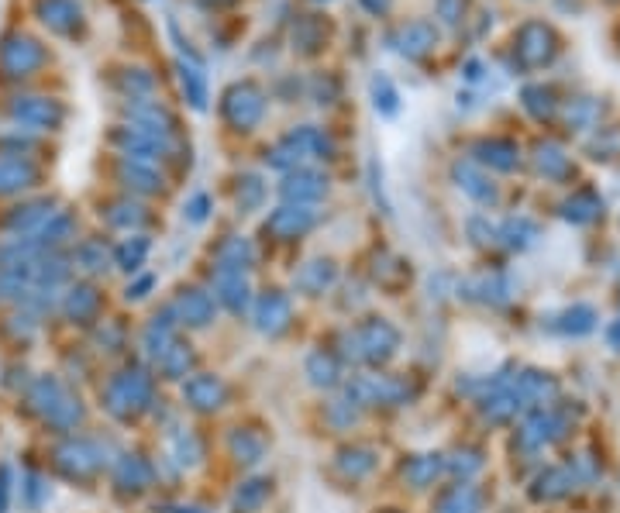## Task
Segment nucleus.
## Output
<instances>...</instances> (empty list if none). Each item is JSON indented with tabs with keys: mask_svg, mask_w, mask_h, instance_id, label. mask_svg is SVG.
I'll list each match as a JSON object with an SVG mask.
<instances>
[{
	"mask_svg": "<svg viewBox=\"0 0 620 513\" xmlns=\"http://www.w3.org/2000/svg\"><path fill=\"white\" fill-rule=\"evenodd\" d=\"M441 472V458L438 455H414L403 465V479L414 489H424L434 483V476Z\"/></svg>",
	"mask_w": 620,
	"mask_h": 513,
	"instance_id": "39",
	"label": "nucleus"
},
{
	"mask_svg": "<svg viewBox=\"0 0 620 513\" xmlns=\"http://www.w3.org/2000/svg\"><path fill=\"white\" fill-rule=\"evenodd\" d=\"M35 18L42 21L52 35L62 38H76L87 25L83 18V7L76 0H35Z\"/></svg>",
	"mask_w": 620,
	"mask_h": 513,
	"instance_id": "14",
	"label": "nucleus"
},
{
	"mask_svg": "<svg viewBox=\"0 0 620 513\" xmlns=\"http://www.w3.org/2000/svg\"><path fill=\"white\" fill-rule=\"evenodd\" d=\"M324 193H328V176L317 173V169H310V166L290 169V173L283 176V183H279V197H283V204L314 207Z\"/></svg>",
	"mask_w": 620,
	"mask_h": 513,
	"instance_id": "15",
	"label": "nucleus"
},
{
	"mask_svg": "<svg viewBox=\"0 0 620 513\" xmlns=\"http://www.w3.org/2000/svg\"><path fill=\"white\" fill-rule=\"evenodd\" d=\"M369 97H372V107H376V114H383V118H397L400 90L393 87V80L386 73H376L369 80Z\"/></svg>",
	"mask_w": 620,
	"mask_h": 513,
	"instance_id": "34",
	"label": "nucleus"
},
{
	"mask_svg": "<svg viewBox=\"0 0 620 513\" xmlns=\"http://www.w3.org/2000/svg\"><path fill=\"white\" fill-rule=\"evenodd\" d=\"M183 400L190 403L200 414H214V410L224 407L228 400V386H224L221 376H211V372H200V376H190L183 383Z\"/></svg>",
	"mask_w": 620,
	"mask_h": 513,
	"instance_id": "19",
	"label": "nucleus"
},
{
	"mask_svg": "<svg viewBox=\"0 0 620 513\" xmlns=\"http://www.w3.org/2000/svg\"><path fill=\"white\" fill-rule=\"evenodd\" d=\"M104 462H107L104 448H100L97 441H87V438L62 441V445L56 448V469L66 479H76V483L93 479L100 469H104Z\"/></svg>",
	"mask_w": 620,
	"mask_h": 513,
	"instance_id": "9",
	"label": "nucleus"
},
{
	"mask_svg": "<svg viewBox=\"0 0 620 513\" xmlns=\"http://www.w3.org/2000/svg\"><path fill=\"white\" fill-rule=\"evenodd\" d=\"M111 259H114V255L107 252L104 242H83L80 248H76V255H73V262L83 272H104L107 266H111Z\"/></svg>",
	"mask_w": 620,
	"mask_h": 513,
	"instance_id": "43",
	"label": "nucleus"
},
{
	"mask_svg": "<svg viewBox=\"0 0 620 513\" xmlns=\"http://www.w3.org/2000/svg\"><path fill=\"white\" fill-rule=\"evenodd\" d=\"M338 279V266L331 259H314L307 266H300L297 272V290L310 293V297H321L324 290H331Z\"/></svg>",
	"mask_w": 620,
	"mask_h": 513,
	"instance_id": "28",
	"label": "nucleus"
},
{
	"mask_svg": "<svg viewBox=\"0 0 620 513\" xmlns=\"http://www.w3.org/2000/svg\"><path fill=\"white\" fill-rule=\"evenodd\" d=\"M524 107H527V111H531L538 121L552 118V111H555L552 90H545V87H527V90H524Z\"/></svg>",
	"mask_w": 620,
	"mask_h": 513,
	"instance_id": "48",
	"label": "nucleus"
},
{
	"mask_svg": "<svg viewBox=\"0 0 620 513\" xmlns=\"http://www.w3.org/2000/svg\"><path fill=\"white\" fill-rule=\"evenodd\" d=\"M534 166H538V173L548 176V180H562V176L569 173V155L558 149L555 142H541L538 149H534Z\"/></svg>",
	"mask_w": 620,
	"mask_h": 513,
	"instance_id": "37",
	"label": "nucleus"
},
{
	"mask_svg": "<svg viewBox=\"0 0 620 513\" xmlns=\"http://www.w3.org/2000/svg\"><path fill=\"white\" fill-rule=\"evenodd\" d=\"M359 4L366 7L369 14H376V18H383V14L393 7V0H359Z\"/></svg>",
	"mask_w": 620,
	"mask_h": 513,
	"instance_id": "54",
	"label": "nucleus"
},
{
	"mask_svg": "<svg viewBox=\"0 0 620 513\" xmlns=\"http://www.w3.org/2000/svg\"><path fill=\"white\" fill-rule=\"evenodd\" d=\"M169 35H173L176 45H180V56H176V73H180V87L186 93V100H190L193 111H207V100H211V93H207V66H204V59H200L197 52L190 49V42H183L176 21H169Z\"/></svg>",
	"mask_w": 620,
	"mask_h": 513,
	"instance_id": "7",
	"label": "nucleus"
},
{
	"mask_svg": "<svg viewBox=\"0 0 620 513\" xmlns=\"http://www.w3.org/2000/svg\"><path fill=\"white\" fill-rule=\"evenodd\" d=\"M314 4H324V0H314Z\"/></svg>",
	"mask_w": 620,
	"mask_h": 513,
	"instance_id": "56",
	"label": "nucleus"
},
{
	"mask_svg": "<svg viewBox=\"0 0 620 513\" xmlns=\"http://www.w3.org/2000/svg\"><path fill=\"white\" fill-rule=\"evenodd\" d=\"M149 290H152V276H142V279H138V283H131V286H128V300H142Z\"/></svg>",
	"mask_w": 620,
	"mask_h": 513,
	"instance_id": "53",
	"label": "nucleus"
},
{
	"mask_svg": "<svg viewBox=\"0 0 620 513\" xmlns=\"http://www.w3.org/2000/svg\"><path fill=\"white\" fill-rule=\"evenodd\" d=\"M438 513H479V493L472 486H452L441 493Z\"/></svg>",
	"mask_w": 620,
	"mask_h": 513,
	"instance_id": "42",
	"label": "nucleus"
},
{
	"mask_svg": "<svg viewBox=\"0 0 620 513\" xmlns=\"http://www.w3.org/2000/svg\"><path fill=\"white\" fill-rule=\"evenodd\" d=\"M128 124L135 131H142V135L155 138L159 145H166V149H169V142H173V135H176V118L169 114V107H162L159 100H152V97L131 100L128 104Z\"/></svg>",
	"mask_w": 620,
	"mask_h": 513,
	"instance_id": "12",
	"label": "nucleus"
},
{
	"mask_svg": "<svg viewBox=\"0 0 620 513\" xmlns=\"http://www.w3.org/2000/svg\"><path fill=\"white\" fill-rule=\"evenodd\" d=\"M176 341V317L173 310H162V314H155L149 324H145V334H142V345L145 352L152 355V359H159L162 352H166L169 345Z\"/></svg>",
	"mask_w": 620,
	"mask_h": 513,
	"instance_id": "29",
	"label": "nucleus"
},
{
	"mask_svg": "<svg viewBox=\"0 0 620 513\" xmlns=\"http://www.w3.org/2000/svg\"><path fill=\"white\" fill-rule=\"evenodd\" d=\"M338 469L345 472L348 479H362L376 469V452L372 448H345L338 455Z\"/></svg>",
	"mask_w": 620,
	"mask_h": 513,
	"instance_id": "41",
	"label": "nucleus"
},
{
	"mask_svg": "<svg viewBox=\"0 0 620 513\" xmlns=\"http://www.w3.org/2000/svg\"><path fill=\"white\" fill-rule=\"evenodd\" d=\"M149 248H152V242L145 235L124 238V242L114 248V266H121L124 272H138L145 266V259H149Z\"/></svg>",
	"mask_w": 620,
	"mask_h": 513,
	"instance_id": "36",
	"label": "nucleus"
},
{
	"mask_svg": "<svg viewBox=\"0 0 620 513\" xmlns=\"http://www.w3.org/2000/svg\"><path fill=\"white\" fill-rule=\"evenodd\" d=\"M317 211L307 204H279L273 214L266 217V235H273L276 242H297L307 231H314Z\"/></svg>",
	"mask_w": 620,
	"mask_h": 513,
	"instance_id": "13",
	"label": "nucleus"
},
{
	"mask_svg": "<svg viewBox=\"0 0 620 513\" xmlns=\"http://www.w3.org/2000/svg\"><path fill=\"white\" fill-rule=\"evenodd\" d=\"M341 345H345L348 359L366 362V365H386L400 348V331L393 328L390 321H383V317H372V321L355 324V328L341 338Z\"/></svg>",
	"mask_w": 620,
	"mask_h": 513,
	"instance_id": "3",
	"label": "nucleus"
},
{
	"mask_svg": "<svg viewBox=\"0 0 620 513\" xmlns=\"http://www.w3.org/2000/svg\"><path fill=\"white\" fill-rule=\"evenodd\" d=\"M155 362H159V372L166 379H186L193 369V352H190V345H183V341L176 338Z\"/></svg>",
	"mask_w": 620,
	"mask_h": 513,
	"instance_id": "35",
	"label": "nucleus"
},
{
	"mask_svg": "<svg viewBox=\"0 0 620 513\" xmlns=\"http://www.w3.org/2000/svg\"><path fill=\"white\" fill-rule=\"evenodd\" d=\"M207 211H211V197H207V193H197V197L186 204V217H190L193 224L207 221Z\"/></svg>",
	"mask_w": 620,
	"mask_h": 513,
	"instance_id": "51",
	"label": "nucleus"
},
{
	"mask_svg": "<svg viewBox=\"0 0 620 513\" xmlns=\"http://www.w3.org/2000/svg\"><path fill=\"white\" fill-rule=\"evenodd\" d=\"M228 448L242 465H259L262 455H266V438L255 427H235L228 438Z\"/></svg>",
	"mask_w": 620,
	"mask_h": 513,
	"instance_id": "31",
	"label": "nucleus"
},
{
	"mask_svg": "<svg viewBox=\"0 0 620 513\" xmlns=\"http://www.w3.org/2000/svg\"><path fill=\"white\" fill-rule=\"evenodd\" d=\"M173 455H176V462H180V465H197L200 458H204V448H200L197 434H190V431L176 434V438H173Z\"/></svg>",
	"mask_w": 620,
	"mask_h": 513,
	"instance_id": "47",
	"label": "nucleus"
},
{
	"mask_svg": "<svg viewBox=\"0 0 620 513\" xmlns=\"http://www.w3.org/2000/svg\"><path fill=\"white\" fill-rule=\"evenodd\" d=\"M331 152H335V142H331V138L324 135L321 128H314V124H304V128L286 131V135L279 138L273 149L266 152V162L273 169H283V173H290V169L307 166L310 159H328Z\"/></svg>",
	"mask_w": 620,
	"mask_h": 513,
	"instance_id": "2",
	"label": "nucleus"
},
{
	"mask_svg": "<svg viewBox=\"0 0 620 513\" xmlns=\"http://www.w3.org/2000/svg\"><path fill=\"white\" fill-rule=\"evenodd\" d=\"M390 45L403 59H424V56H431L434 45H438V28H434L431 21H407V25H400L390 35Z\"/></svg>",
	"mask_w": 620,
	"mask_h": 513,
	"instance_id": "17",
	"label": "nucleus"
},
{
	"mask_svg": "<svg viewBox=\"0 0 620 513\" xmlns=\"http://www.w3.org/2000/svg\"><path fill=\"white\" fill-rule=\"evenodd\" d=\"M149 403H152V376L145 369L131 365V369L107 379L104 407L111 417H118V421H135L142 410H149Z\"/></svg>",
	"mask_w": 620,
	"mask_h": 513,
	"instance_id": "4",
	"label": "nucleus"
},
{
	"mask_svg": "<svg viewBox=\"0 0 620 513\" xmlns=\"http://www.w3.org/2000/svg\"><path fill=\"white\" fill-rule=\"evenodd\" d=\"M62 314H66L69 321H76V324H90L93 317L100 314V293L93 290L90 283L69 286L66 297H62Z\"/></svg>",
	"mask_w": 620,
	"mask_h": 513,
	"instance_id": "25",
	"label": "nucleus"
},
{
	"mask_svg": "<svg viewBox=\"0 0 620 513\" xmlns=\"http://www.w3.org/2000/svg\"><path fill=\"white\" fill-rule=\"evenodd\" d=\"M596 211H600V200H596L593 193H576V197L565 204V217H569V221H579V224L593 221Z\"/></svg>",
	"mask_w": 620,
	"mask_h": 513,
	"instance_id": "49",
	"label": "nucleus"
},
{
	"mask_svg": "<svg viewBox=\"0 0 620 513\" xmlns=\"http://www.w3.org/2000/svg\"><path fill=\"white\" fill-rule=\"evenodd\" d=\"M118 180L128 186L131 193H142V197H152V193L162 190V173L159 166H149V162H131L121 159L118 166Z\"/></svg>",
	"mask_w": 620,
	"mask_h": 513,
	"instance_id": "26",
	"label": "nucleus"
},
{
	"mask_svg": "<svg viewBox=\"0 0 620 513\" xmlns=\"http://www.w3.org/2000/svg\"><path fill=\"white\" fill-rule=\"evenodd\" d=\"M114 142H118V149H121V159H131V162H149V166H159V159L166 155V145H159L155 138L135 131L131 124L128 128H121V131H114Z\"/></svg>",
	"mask_w": 620,
	"mask_h": 513,
	"instance_id": "23",
	"label": "nucleus"
},
{
	"mask_svg": "<svg viewBox=\"0 0 620 513\" xmlns=\"http://www.w3.org/2000/svg\"><path fill=\"white\" fill-rule=\"evenodd\" d=\"M414 390H410L403 379H393V376H359L348 383V400L355 403V407H400V403H407Z\"/></svg>",
	"mask_w": 620,
	"mask_h": 513,
	"instance_id": "8",
	"label": "nucleus"
},
{
	"mask_svg": "<svg viewBox=\"0 0 620 513\" xmlns=\"http://www.w3.org/2000/svg\"><path fill=\"white\" fill-rule=\"evenodd\" d=\"M386 513H397V510H386Z\"/></svg>",
	"mask_w": 620,
	"mask_h": 513,
	"instance_id": "57",
	"label": "nucleus"
},
{
	"mask_svg": "<svg viewBox=\"0 0 620 513\" xmlns=\"http://www.w3.org/2000/svg\"><path fill=\"white\" fill-rule=\"evenodd\" d=\"M152 87H155V76L149 73V69L135 66V69H124V73H121V90L131 93V100L149 97Z\"/></svg>",
	"mask_w": 620,
	"mask_h": 513,
	"instance_id": "45",
	"label": "nucleus"
},
{
	"mask_svg": "<svg viewBox=\"0 0 620 513\" xmlns=\"http://www.w3.org/2000/svg\"><path fill=\"white\" fill-rule=\"evenodd\" d=\"M211 279H214V300H221L231 314H245L248 300H252V290H248L245 272L242 269H228V266H214Z\"/></svg>",
	"mask_w": 620,
	"mask_h": 513,
	"instance_id": "21",
	"label": "nucleus"
},
{
	"mask_svg": "<svg viewBox=\"0 0 620 513\" xmlns=\"http://www.w3.org/2000/svg\"><path fill=\"white\" fill-rule=\"evenodd\" d=\"M290 321H293V307H290V297H286V293L269 290L255 300V328H259L262 334L276 338V334H283L286 328H290Z\"/></svg>",
	"mask_w": 620,
	"mask_h": 513,
	"instance_id": "20",
	"label": "nucleus"
},
{
	"mask_svg": "<svg viewBox=\"0 0 620 513\" xmlns=\"http://www.w3.org/2000/svg\"><path fill=\"white\" fill-rule=\"evenodd\" d=\"M11 507V469L0 465V513H7Z\"/></svg>",
	"mask_w": 620,
	"mask_h": 513,
	"instance_id": "52",
	"label": "nucleus"
},
{
	"mask_svg": "<svg viewBox=\"0 0 620 513\" xmlns=\"http://www.w3.org/2000/svg\"><path fill=\"white\" fill-rule=\"evenodd\" d=\"M11 118L31 131H56L66 121V107L62 100L45 97V93H21L11 100Z\"/></svg>",
	"mask_w": 620,
	"mask_h": 513,
	"instance_id": "10",
	"label": "nucleus"
},
{
	"mask_svg": "<svg viewBox=\"0 0 620 513\" xmlns=\"http://www.w3.org/2000/svg\"><path fill=\"white\" fill-rule=\"evenodd\" d=\"M38 166L21 152H4L0 155V197H14L21 190H31L38 183Z\"/></svg>",
	"mask_w": 620,
	"mask_h": 513,
	"instance_id": "22",
	"label": "nucleus"
},
{
	"mask_svg": "<svg viewBox=\"0 0 620 513\" xmlns=\"http://www.w3.org/2000/svg\"><path fill=\"white\" fill-rule=\"evenodd\" d=\"M114 486L121 493H145L152 486V465L138 455H121L114 462Z\"/></svg>",
	"mask_w": 620,
	"mask_h": 513,
	"instance_id": "24",
	"label": "nucleus"
},
{
	"mask_svg": "<svg viewBox=\"0 0 620 513\" xmlns=\"http://www.w3.org/2000/svg\"><path fill=\"white\" fill-rule=\"evenodd\" d=\"M28 400L35 407V414L42 417L52 431H76L83 421V407L76 400V393L62 383L59 376H38L28 390Z\"/></svg>",
	"mask_w": 620,
	"mask_h": 513,
	"instance_id": "1",
	"label": "nucleus"
},
{
	"mask_svg": "<svg viewBox=\"0 0 620 513\" xmlns=\"http://www.w3.org/2000/svg\"><path fill=\"white\" fill-rule=\"evenodd\" d=\"M214 262H217V266H228V269H242V272H248V269L255 266V248H252V242H248V238L231 235V238H224V242L217 245Z\"/></svg>",
	"mask_w": 620,
	"mask_h": 513,
	"instance_id": "32",
	"label": "nucleus"
},
{
	"mask_svg": "<svg viewBox=\"0 0 620 513\" xmlns=\"http://www.w3.org/2000/svg\"><path fill=\"white\" fill-rule=\"evenodd\" d=\"M472 155H476L479 166L500 169V173H510L517 166V145L507 138H483V142L472 145Z\"/></svg>",
	"mask_w": 620,
	"mask_h": 513,
	"instance_id": "27",
	"label": "nucleus"
},
{
	"mask_svg": "<svg viewBox=\"0 0 620 513\" xmlns=\"http://www.w3.org/2000/svg\"><path fill=\"white\" fill-rule=\"evenodd\" d=\"M45 62H49V52L28 31H11V35L0 38V73L11 76V80H28Z\"/></svg>",
	"mask_w": 620,
	"mask_h": 513,
	"instance_id": "5",
	"label": "nucleus"
},
{
	"mask_svg": "<svg viewBox=\"0 0 620 513\" xmlns=\"http://www.w3.org/2000/svg\"><path fill=\"white\" fill-rule=\"evenodd\" d=\"M455 180H459L462 190L469 193V197H476L479 204H493L496 200L493 183H486V176L476 173V166H469V162H459V166H455Z\"/></svg>",
	"mask_w": 620,
	"mask_h": 513,
	"instance_id": "38",
	"label": "nucleus"
},
{
	"mask_svg": "<svg viewBox=\"0 0 620 513\" xmlns=\"http://www.w3.org/2000/svg\"><path fill=\"white\" fill-rule=\"evenodd\" d=\"M104 221L118 231H138L149 221V214H145V207L135 204V200H114V204H107Z\"/></svg>",
	"mask_w": 620,
	"mask_h": 513,
	"instance_id": "33",
	"label": "nucleus"
},
{
	"mask_svg": "<svg viewBox=\"0 0 620 513\" xmlns=\"http://www.w3.org/2000/svg\"><path fill=\"white\" fill-rule=\"evenodd\" d=\"M238 207L242 211H259L262 207V197H266V186H262V180L255 173H245L242 180H238Z\"/></svg>",
	"mask_w": 620,
	"mask_h": 513,
	"instance_id": "46",
	"label": "nucleus"
},
{
	"mask_svg": "<svg viewBox=\"0 0 620 513\" xmlns=\"http://www.w3.org/2000/svg\"><path fill=\"white\" fill-rule=\"evenodd\" d=\"M159 513H204L197 507H173V503H166V507H159Z\"/></svg>",
	"mask_w": 620,
	"mask_h": 513,
	"instance_id": "55",
	"label": "nucleus"
},
{
	"mask_svg": "<svg viewBox=\"0 0 620 513\" xmlns=\"http://www.w3.org/2000/svg\"><path fill=\"white\" fill-rule=\"evenodd\" d=\"M307 376L314 386H324V390H331V386L341 379V369H338V359L328 352H314L307 359Z\"/></svg>",
	"mask_w": 620,
	"mask_h": 513,
	"instance_id": "40",
	"label": "nucleus"
},
{
	"mask_svg": "<svg viewBox=\"0 0 620 513\" xmlns=\"http://www.w3.org/2000/svg\"><path fill=\"white\" fill-rule=\"evenodd\" d=\"M266 500H269L266 479H248V483L238 486V493H235V510L238 513H255Z\"/></svg>",
	"mask_w": 620,
	"mask_h": 513,
	"instance_id": "44",
	"label": "nucleus"
},
{
	"mask_svg": "<svg viewBox=\"0 0 620 513\" xmlns=\"http://www.w3.org/2000/svg\"><path fill=\"white\" fill-rule=\"evenodd\" d=\"M465 7H469V0H434V11H438L441 25H448V28H459L462 25Z\"/></svg>",
	"mask_w": 620,
	"mask_h": 513,
	"instance_id": "50",
	"label": "nucleus"
},
{
	"mask_svg": "<svg viewBox=\"0 0 620 513\" xmlns=\"http://www.w3.org/2000/svg\"><path fill=\"white\" fill-rule=\"evenodd\" d=\"M266 114V90L255 80H238L224 90L221 97V118L235 131H252Z\"/></svg>",
	"mask_w": 620,
	"mask_h": 513,
	"instance_id": "6",
	"label": "nucleus"
},
{
	"mask_svg": "<svg viewBox=\"0 0 620 513\" xmlns=\"http://www.w3.org/2000/svg\"><path fill=\"white\" fill-rule=\"evenodd\" d=\"M214 297L207 290H197V286H186V290L176 293V300L169 303L176 324H186V328H207L214 321Z\"/></svg>",
	"mask_w": 620,
	"mask_h": 513,
	"instance_id": "18",
	"label": "nucleus"
},
{
	"mask_svg": "<svg viewBox=\"0 0 620 513\" xmlns=\"http://www.w3.org/2000/svg\"><path fill=\"white\" fill-rule=\"evenodd\" d=\"M56 214L59 211H56V204H52L49 197L25 200V204H18L11 214L4 217V231L7 235H14V238H31V235H38V231H42Z\"/></svg>",
	"mask_w": 620,
	"mask_h": 513,
	"instance_id": "16",
	"label": "nucleus"
},
{
	"mask_svg": "<svg viewBox=\"0 0 620 513\" xmlns=\"http://www.w3.org/2000/svg\"><path fill=\"white\" fill-rule=\"evenodd\" d=\"M324 42H328V25L321 18H314V14L297 18V25H293V49L300 56H317Z\"/></svg>",
	"mask_w": 620,
	"mask_h": 513,
	"instance_id": "30",
	"label": "nucleus"
},
{
	"mask_svg": "<svg viewBox=\"0 0 620 513\" xmlns=\"http://www.w3.org/2000/svg\"><path fill=\"white\" fill-rule=\"evenodd\" d=\"M514 52L527 69L548 66L558 52V35L552 31V25H545V21H527V25L517 28V35H514Z\"/></svg>",
	"mask_w": 620,
	"mask_h": 513,
	"instance_id": "11",
	"label": "nucleus"
}]
</instances>
